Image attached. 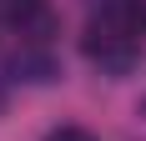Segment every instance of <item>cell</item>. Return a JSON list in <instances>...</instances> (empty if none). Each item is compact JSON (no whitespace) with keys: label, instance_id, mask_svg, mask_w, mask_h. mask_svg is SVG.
Wrapping results in <instances>:
<instances>
[{"label":"cell","instance_id":"1","mask_svg":"<svg viewBox=\"0 0 146 141\" xmlns=\"http://www.w3.org/2000/svg\"><path fill=\"white\" fill-rule=\"evenodd\" d=\"M86 56L96 61L106 76H126L131 61H136V41H131V35H121V30H111V25H91Z\"/></svg>","mask_w":146,"mask_h":141},{"label":"cell","instance_id":"2","mask_svg":"<svg viewBox=\"0 0 146 141\" xmlns=\"http://www.w3.org/2000/svg\"><path fill=\"white\" fill-rule=\"evenodd\" d=\"M96 25H111L121 35H141L146 30V0H101V15H96Z\"/></svg>","mask_w":146,"mask_h":141},{"label":"cell","instance_id":"3","mask_svg":"<svg viewBox=\"0 0 146 141\" xmlns=\"http://www.w3.org/2000/svg\"><path fill=\"white\" fill-rule=\"evenodd\" d=\"M10 70L20 76V81H35V86H45L50 76H56V61L45 56V45H20V56L10 61Z\"/></svg>","mask_w":146,"mask_h":141},{"label":"cell","instance_id":"4","mask_svg":"<svg viewBox=\"0 0 146 141\" xmlns=\"http://www.w3.org/2000/svg\"><path fill=\"white\" fill-rule=\"evenodd\" d=\"M45 141H96L91 131H81V126H60V131H50Z\"/></svg>","mask_w":146,"mask_h":141},{"label":"cell","instance_id":"5","mask_svg":"<svg viewBox=\"0 0 146 141\" xmlns=\"http://www.w3.org/2000/svg\"><path fill=\"white\" fill-rule=\"evenodd\" d=\"M0 106H5V91H0Z\"/></svg>","mask_w":146,"mask_h":141}]
</instances>
